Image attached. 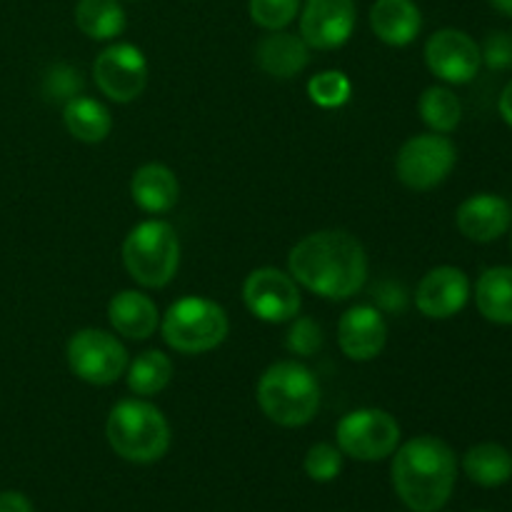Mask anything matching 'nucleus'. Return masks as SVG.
<instances>
[{
	"instance_id": "f257e3e1",
	"label": "nucleus",
	"mask_w": 512,
	"mask_h": 512,
	"mask_svg": "<svg viewBox=\"0 0 512 512\" xmlns=\"http://www.w3.org/2000/svg\"><path fill=\"white\" fill-rule=\"evenodd\" d=\"M288 273L298 285L325 300H348L368 280L363 243L345 230H318L293 245Z\"/></svg>"
},
{
	"instance_id": "f03ea898",
	"label": "nucleus",
	"mask_w": 512,
	"mask_h": 512,
	"mask_svg": "<svg viewBox=\"0 0 512 512\" xmlns=\"http://www.w3.org/2000/svg\"><path fill=\"white\" fill-rule=\"evenodd\" d=\"M393 458V488L413 512H438L458 480V458L445 440L418 435L398 445Z\"/></svg>"
},
{
	"instance_id": "7ed1b4c3",
	"label": "nucleus",
	"mask_w": 512,
	"mask_h": 512,
	"mask_svg": "<svg viewBox=\"0 0 512 512\" xmlns=\"http://www.w3.org/2000/svg\"><path fill=\"white\" fill-rule=\"evenodd\" d=\"M260 410L280 428H303L320 408V385L308 365L280 360L265 368L255 388Z\"/></svg>"
},
{
	"instance_id": "20e7f679",
	"label": "nucleus",
	"mask_w": 512,
	"mask_h": 512,
	"mask_svg": "<svg viewBox=\"0 0 512 512\" xmlns=\"http://www.w3.org/2000/svg\"><path fill=\"white\" fill-rule=\"evenodd\" d=\"M105 438L115 455L128 463L148 465L168 453L170 423L163 410L148 400L125 398L110 410Z\"/></svg>"
},
{
	"instance_id": "39448f33",
	"label": "nucleus",
	"mask_w": 512,
	"mask_h": 512,
	"mask_svg": "<svg viewBox=\"0 0 512 512\" xmlns=\"http://www.w3.org/2000/svg\"><path fill=\"white\" fill-rule=\"evenodd\" d=\"M123 265L143 288H165L180 268L178 233L165 220H143L123 243Z\"/></svg>"
},
{
	"instance_id": "423d86ee",
	"label": "nucleus",
	"mask_w": 512,
	"mask_h": 512,
	"mask_svg": "<svg viewBox=\"0 0 512 512\" xmlns=\"http://www.w3.org/2000/svg\"><path fill=\"white\" fill-rule=\"evenodd\" d=\"M163 338L173 350L200 355L215 350L230 333V320L223 305L208 298H180L163 318Z\"/></svg>"
},
{
	"instance_id": "0eeeda50",
	"label": "nucleus",
	"mask_w": 512,
	"mask_h": 512,
	"mask_svg": "<svg viewBox=\"0 0 512 512\" xmlns=\"http://www.w3.org/2000/svg\"><path fill=\"white\" fill-rule=\"evenodd\" d=\"M458 148L443 133H423L405 140L395 155V175L410 190H433L453 173Z\"/></svg>"
},
{
	"instance_id": "6e6552de",
	"label": "nucleus",
	"mask_w": 512,
	"mask_h": 512,
	"mask_svg": "<svg viewBox=\"0 0 512 512\" xmlns=\"http://www.w3.org/2000/svg\"><path fill=\"white\" fill-rule=\"evenodd\" d=\"M340 453L360 463L385 460L398 450L400 425L380 408H360L343 415L335 430Z\"/></svg>"
},
{
	"instance_id": "1a4fd4ad",
	"label": "nucleus",
	"mask_w": 512,
	"mask_h": 512,
	"mask_svg": "<svg viewBox=\"0 0 512 512\" xmlns=\"http://www.w3.org/2000/svg\"><path fill=\"white\" fill-rule=\"evenodd\" d=\"M68 368L90 385H113L128 370V350L115 335L98 328H83L68 340Z\"/></svg>"
},
{
	"instance_id": "9d476101",
	"label": "nucleus",
	"mask_w": 512,
	"mask_h": 512,
	"mask_svg": "<svg viewBox=\"0 0 512 512\" xmlns=\"http://www.w3.org/2000/svg\"><path fill=\"white\" fill-rule=\"evenodd\" d=\"M93 78L113 103H133L148 85V60L133 43H113L95 58Z\"/></svg>"
},
{
	"instance_id": "9b49d317",
	"label": "nucleus",
	"mask_w": 512,
	"mask_h": 512,
	"mask_svg": "<svg viewBox=\"0 0 512 512\" xmlns=\"http://www.w3.org/2000/svg\"><path fill=\"white\" fill-rule=\"evenodd\" d=\"M245 308L263 323H290L300 313V288L293 275L278 268H258L243 283Z\"/></svg>"
},
{
	"instance_id": "f8f14e48",
	"label": "nucleus",
	"mask_w": 512,
	"mask_h": 512,
	"mask_svg": "<svg viewBox=\"0 0 512 512\" xmlns=\"http://www.w3.org/2000/svg\"><path fill=\"white\" fill-rule=\"evenodd\" d=\"M425 65L443 83L465 85L480 73L483 55L480 45L465 30L443 28L425 43Z\"/></svg>"
},
{
	"instance_id": "ddd939ff",
	"label": "nucleus",
	"mask_w": 512,
	"mask_h": 512,
	"mask_svg": "<svg viewBox=\"0 0 512 512\" xmlns=\"http://www.w3.org/2000/svg\"><path fill=\"white\" fill-rule=\"evenodd\" d=\"M358 23L355 0H305L300 5V38L315 50L345 45Z\"/></svg>"
},
{
	"instance_id": "4468645a",
	"label": "nucleus",
	"mask_w": 512,
	"mask_h": 512,
	"mask_svg": "<svg viewBox=\"0 0 512 512\" xmlns=\"http://www.w3.org/2000/svg\"><path fill=\"white\" fill-rule=\"evenodd\" d=\"M470 300V280L455 265L428 270L415 290V305L430 320L455 318Z\"/></svg>"
},
{
	"instance_id": "2eb2a0df",
	"label": "nucleus",
	"mask_w": 512,
	"mask_h": 512,
	"mask_svg": "<svg viewBox=\"0 0 512 512\" xmlns=\"http://www.w3.org/2000/svg\"><path fill=\"white\" fill-rule=\"evenodd\" d=\"M388 343V323L373 305H355L345 310L338 323V345L345 358L368 363L383 353Z\"/></svg>"
},
{
	"instance_id": "dca6fc26",
	"label": "nucleus",
	"mask_w": 512,
	"mask_h": 512,
	"mask_svg": "<svg viewBox=\"0 0 512 512\" xmlns=\"http://www.w3.org/2000/svg\"><path fill=\"white\" fill-rule=\"evenodd\" d=\"M455 225L473 243H495L512 225V205L495 193H478L463 200Z\"/></svg>"
},
{
	"instance_id": "f3484780",
	"label": "nucleus",
	"mask_w": 512,
	"mask_h": 512,
	"mask_svg": "<svg viewBox=\"0 0 512 512\" xmlns=\"http://www.w3.org/2000/svg\"><path fill=\"white\" fill-rule=\"evenodd\" d=\"M255 60L270 78L288 80L303 73L305 65L310 63V48L300 35L288 30H270L255 48Z\"/></svg>"
},
{
	"instance_id": "a211bd4d",
	"label": "nucleus",
	"mask_w": 512,
	"mask_h": 512,
	"mask_svg": "<svg viewBox=\"0 0 512 512\" xmlns=\"http://www.w3.org/2000/svg\"><path fill=\"white\" fill-rule=\"evenodd\" d=\"M108 320L113 330L130 340H148L158 330L160 313L150 295L140 290H120L108 303Z\"/></svg>"
},
{
	"instance_id": "6ab92c4d",
	"label": "nucleus",
	"mask_w": 512,
	"mask_h": 512,
	"mask_svg": "<svg viewBox=\"0 0 512 512\" xmlns=\"http://www.w3.org/2000/svg\"><path fill=\"white\" fill-rule=\"evenodd\" d=\"M370 28L393 48H405L423 30V13L415 0H375L370 8Z\"/></svg>"
},
{
	"instance_id": "aec40b11",
	"label": "nucleus",
	"mask_w": 512,
	"mask_h": 512,
	"mask_svg": "<svg viewBox=\"0 0 512 512\" xmlns=\"http://www.w3.org/2000/svg\"><path fill=\"white\" fill-rule=\"evenodd\" d=\"M130 195L135 205L150 215L168 213L180 198V183L173 170L163 163L140 165L130 180Z\"/></svg>"
},
{
	"instance_id": "412c9836",
	"label": "nucleus",
	"mask_w": 512,
	"mask_h": 512,
	"mask_svg": "<svg viewBox=\"0 0 512 512\" xmlns=\"http://www.w3.org/2000/svg\"><path fill=\"white\" fill-rule=\"evenodd\" d=\"M475 305L495 325H512V268L495 265L483 270L475 283Z\"/></svg>"
},
{
	"instance_id": "4be33fe9",
	"label": "nucleus",
	"mask_w": 512,
	"mask_h": 512,
	"mask_svg": "<svg viewBox=\"0 0 512 512\" xmlns=\"http://www.w3.org/2000/svg\"><path fill=\"white\" fill-rule=\"evenodd\" d=\"M63 123L80 143H103L113 130V115L100 100L78 95L63 105Z\"/></svg>"
},
{
	"instance_id": "5701e85b",
	"label": "nucleus",
	"mask_w": 512,
	"mask_h": 512,
	"mask_svg": "<svg viewBox=\"0 0 512 512\" xmlns=\"http://www.w3.org/2000/svg\"><path fill=\"white\" fill-rule=\"evenodd\" d=\"M463 468L480 488H500L512 478V455L500 443H478L465 453Z\"/></svg>"
},
{
	"instance_id": "b1692460",
	"label": "nucleus",
	"mask_w": 512,
	"mask_h": 512,
	"mask_svg": "<svg viewBox=\"0 0 512 512\" xmlns=\"http://www.w3.org/2000/svg\"><path fill=\"white\" fill-rule=\"evenodd\" d=\"M75 25L90 40H115L128 25L120 0H78Z\"/></svg>"
},
{
	"instance_id": "393cba45",
	"label": "nucleus",
	"mask_w": 512,
	"mask_h": 512,
	"mask_svg": "<svg viewBox=\"0 0 512 512\" xmlns=\"http://www.w3.org/2000/svg\"><path fill=\"white\" fill-rule=\"evenodd\" d=\"M128 378V388L140 398H150V395L163 393L173 380V363L163 350H145L140 353L133 363H128L125 370Z\"/></svg>"
},
{
	"instance_id": "a878e982",
	"label": "nucleus",
	"mask_w": 512,
	"mask_h": 512,
	"mask_svg": "<svg viewBox=\"0 0 512 512\" xmlns=\"http://www.w3.org/2000/svg\"><path fill=\"white\" fill-rule=\"evenodd\" d=\"M418 113L423 123L428 125L433 133H453L463 120V103L458 95L445 85H430L423 90L418 100Z\"/></svg>"
},
{
	"instance_id": "bb28decb",
	"label": "nucleus",
	"mask_w": 512,
	"mask_h": 512,
	"mask_svg": "<svg viewBox=\"0 0 512 512\" xmlns=\"http://www.w3.org/2000/svg\"><path fill=\"white\" fill-rule=\"evenodd\" d=\"M350 93H353V83L343 70H323L313 75L308 83L310 100L320 108H340L348 103Z\"/></svg>"
},
{
	"instance_id": "cd10ccee",
	"label": "nucleus",
	"mask_w": 512,
	"mask_h": 512,
	"mask_svg": "<svg viewBox=\"0 0 512 512\" xmlns=\"http://www.w3.org/2000/svg\"><path fill=\"white\" fill-rule=\"evenodd\" d=\"M43 95L48 103H70L73 98L83 95V75L68 63L50 65L43 78Z\"/></svg>"
},
{
	"instance_id": "c85d7f7f",
	"label": "nucleus",
	"mask_w": 512,
	"mask_h": 512,
	"mask_svg": "<svg viewBox=\"0 0 512 512\" xmlns=\"http://www.w3.org/2000/svg\"><path fill=\"white\" fill-rule=\"evenodd\" d=\"M303 0H248L250 18L263 30H285L300 15Z\"/></svg>"
},
{
	"instance_id": "c756f323",
	"label": "nucleus",
	"mask_w": 512,
	"mask_h": 512,
	"mask_svg": "<svg viewBox=\"0 0 512 512\" xmlns=\"http://www.w3.org/2000/svg\"><path fill=\"white\" fill-rule=\"evenodd\" d=\"M340 470H343V453L338 445L318 443L305 455V473L315 483H330L338 478Z\"/></svg>"
},
{
	"instance_id": "7c9ffc66",
	"label": "nucleus",
	"mask_w": 512,
	"mask_h": 512,
	"mask_svg": "<svg viewBox=\"0 0 512 512\" xmlns=\"http://www.w3.org/2000/svg\"><path fill=\"white\" fill-rule=\"evenodd\" d=\"M323 343V328L313 318H298L295 315L293 325L288 330V338H285V348L293 355H300V358H313L315 353H320Z\"/></svg>"
},
{
	"instance_id": "2f4dec72",
	"label": "nucleus",
	"mask_w": 512,
	"mask_h": 512,
	"mask_svg": "<svg viewBox=\"0 0 512 512\" xmlns=\"http://www.w3.org/2000/svg\"><path fill=\"white\" fill-rule=\"evenodd\" d=\"M480 55H483V63L488 65L490 70H510L512 68V33L508 30H495L485 38L483 48H480Z\"/></svg>"
},
{
	"instance_id": "473e14b6",
	"label": "nucleus",
	"mask_w": 512,
	"mask_h": 512,
	"mask_svg": "<svg viewBox=\"0 0 512 512\" xmlns=\"http://www.w3.org/2000/svg\"><path fill=\"white\" fill-rule=\"evenodd\" d=\"M375 300H378V305L383 310L400 313V310L405 308V303H408V293L403 290V285L388 280V283L378 285V290H375Z\"/></svg>"
},
{
	"instance_id": "72a5a7b5",
	"label": "nucleus",
	"mask_w": 512,
	"mask_h": 512,
	"mask_svg": "<svg viewBox=\"0 0 512 512\" xmlns=\"http://www.w3.org/2000/svg\"><path fill=\"white\" fill-rule=\"evenodd\" d=\"M0 512H33V503L23 493L5 490L0 493Z\"/></svg>"
},
{
	"instance_id": "f704fd0d",
	"label": "nucleus",
	"mask_w": 512,
	"mask_h": 512,
	"mask_svg": "<svg viewBox=\"0 0 512 512\" xmlns=\"http://www.w3.org/2000/svg\"><path fill=\"white\" fill-rule=\"evenodd\" d=\"M498 110H500V118L505 120V123L512 128V80L508 85H505V90L500 93V100H498Z\"/></svg>"
},
{
	"instance_id": "c9c22d12",
	"label": "nucleus",
	"mask_w": 512,
	"mask_h": 512,
	"mask_svg": "<svg viewBox=\"0 0 512 512\" xmlns=\"http://www.w3.org/2000/svg\"><path fill=\"white\" fill-rule=\"evenodd\" d=\"M490 3H493V8H498L500 13L510 15L512 18V0H490Z\"/></svg>"
}]
</instances>
